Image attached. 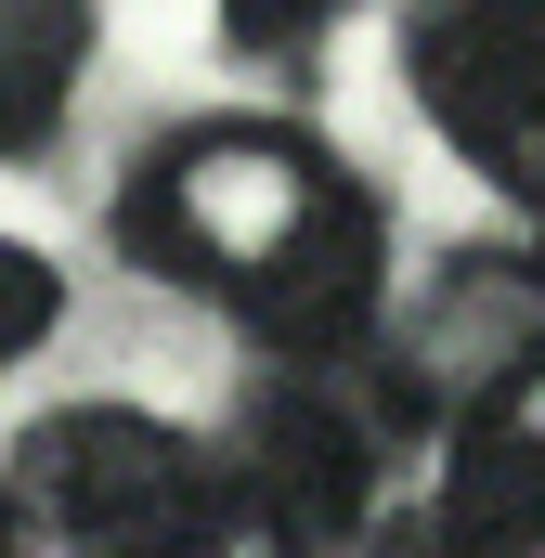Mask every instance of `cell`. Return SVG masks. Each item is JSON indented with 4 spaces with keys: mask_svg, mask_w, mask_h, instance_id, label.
<instances>
[{
    "mask_svg": "<svg viewBox=\"0 0 545 558\" xmlns=\"http://www.w3.org/2000/svg\"><path fill=\"white\" fill-rule=\"evenodd\" d=\"M338 195H351V182H338L312 143H286V131H208V143H169V156L143 169L131 234L169 260V274L247 299V286H261Z\"/></svg>",
    "mask_w": 545,
    "mask_h": 558,
    "instance_id": "obj_1",
    "label": "cell"
},
{
    "mask_svg": "<svg viewBox=\"0 0 545 558\" xmlns=\"http://www.w3.org/2000/svg\"><path fill=\"white\" fill-rule=\"evenodd\" d=\"M208 481H221V468H208L182 428L131 416V403H78V416H52L13 454V507H39L78 558H156L195 520Z\"/></svg>",
    "mask_w": 545,
    "mask_h": 558,
    "instance_id": "obj_2",
    "label": "cell"
},
{
    "mask_svg": "<svg viewBox=\"0 0 545 558\" xmlns=\"http://www.w3.org/2000/svg\"><path fill=\"white\" fill-rule=\"evenodd\" d=\"M415 78H428V118L494 182L545 195V0H455V13H428Z\"/></svg>",
    "mask_w": 545,
    "mask_h": 558,
    "instance_id": "obj_3",
    "label": "cell"
},
{
    "mask_svg": "<svg viewBox=\"0 0 545 558\" xmlns=\"http://www.w3.org/2000/svg\"><path fill=\"white\" fill-rule=\"evenodd\" d=\"M441 520L481 533L494 558L545 546V338L520 364H494L455 403V454H441Z\"/></svg>",
    "mask_w": 545,
    "mask_h": 558,
    "instance_id": "obj_4",
    "label": "cell"
},
{
    "mask_svg": "<svg viewBox=\"0 0 545 558\" xmlns=\"http://www.w3.org/2000/svg\"><path fill=\"white\" fill-rule=\"evenodd\" d=\"M221 481H234V494H261L272 520L325 558L351 520H364V416H351L338 390H286V403L247 416V441H234V468H221Z\"/></svg>",
    "mask_w": 545,
    "mask_h": 558,
    "instance_id": "obj_5",
    "label": "cell"
},
{
    "mask_svg": "<svg viewBox=\"0 0 545 558\" xmlns=\"http://www.w3.org/2000/svg\"><path fill=\"white\" fill-rule=\"evenodd\" d=\"M377 286H390V247H377V208L364 195H338L286 260H272L261 286H247V325L261 338H286V351H351L364 325H377Z\"/></svg>",
    "mask_w": 545,
    "mask_h": 558,
    "instance_id": "obj_6",
    "label": "cell"
},
{
    "mask_svg": "<svg viewBox=\"0 0 545 558\" xmlns=\"http://www.w3.org/2000/svg\"><path fill=\"white\" fill-rule=\"evenodd\" d=\"M92 0H0V156H39L78 105Z\"/></svg>",
    "mask_w": 545,
    "mask_h": 558,
    "instance_id": "obj_7",
    "label": "cell"
},
{
    "mask_svg": "<svg viewBox=\"0 0 545 558\" xmlns=\"http://www.w3.org/2000/svg\"><path fill=\"white\" fill-rule=\"evenodd\" d=\"M156 558H312V546H299V533L272 520L261 494H234V481H208V494H195V520H182V533H169Z\"/></svg>",
    "mask_w": 545,
    "mask_h": 558,
    "instance_id": "obj_8",
    "label": "cell"
},
{
    "mask_svg": "<svg viewBox=\"0 0 545 558\" xmlns=\"http://www.w3.org/2000/svg\"><path fill=\"white\" fill-rule=\"evenodd\" d=\"M351 0H221V39L234 52H299V39H325Z\"/></svg>",
    "mask_w": 545,
    "mask_h": 558,
    "instance_id": "obj_9",
    "label": "cell"
},
{
    "mask_svg": "<svg viewBox=\"0 0 545 558\" xmlns=\"http://www.w3.org/2000/svg\"><path fill=\"white\" fill-rule=\"evenodd\" d=\"M52 338V260L39 247H0V364Z\"/></svg>",
    "mask_w": 545,
    "mask_h": 558,
    "instance_id": "obj_10",
    "label": "cell"
},
{
    "mask_svg": "<svg viewBox=\"0 0 545 558\" xmlns=\"http://www.w3.org/2000/svg\"><path fill=\"white\" fill-rule=\"evenodd\" d=\"M364 558H494V546H481V533H455L441 507H415V520H390V533H377Z\"/></svg>",
    "mask_w": 545,
    "mask_h": 558,
    "instance_id": "obj_11",
    "label": "cell"
},
{
    "mask_svg": "<svg viewBox=\"0 0 545 558\" xmlns=\"http://www.w3.org/2000/svg\"><path fill=\"white\" fill-rule=\"evenodd\" d=\"M0 558H13V494H0Z\"/></svg>",
    "mask_w": 545,
    "mask_h": 558,
    "instance_id": "obj_12",
    "label": "cell"
}]
</instances>
